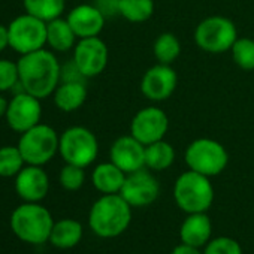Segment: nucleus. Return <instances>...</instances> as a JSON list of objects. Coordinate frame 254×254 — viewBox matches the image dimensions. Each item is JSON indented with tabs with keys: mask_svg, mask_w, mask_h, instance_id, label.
Here are the masks:
<instances>
[{
	"mask_svg": "<svg viewBox=\"0 0 254 254\" xmlns=\"http://www.w3.org/2000/svg\"><path fill=\"white\" fill-rule=\"evenodd\" d=\"M126 172H123L111 160L99 163L91 172L93 187L102 194H115L121 191V187L126 181Z\"/></svg>",
	"mask_w": 254,
	"mask_h": 254,
	"instance_id": "obj_19",
	"label": "nucleus"
},
{
	"mask_svg": "<svg viewBox=\"0 0 254 254\" xmlns=\"http://www.w3.org/2000/svg\"><path fill=\"white\" fill-rule=\"evenodd\" d=\"M189 169L206 177L220 175L229 165V153L223 144L209 138H199L189 144L184 153Z\"/></svg>",
	"mask_w": 254,
	"mask_h": 254,
	"instance_id": "obj_7",
	"label": "nucleus"
},
{
	"mask_svg": "<svg viewBox=\"0 0 254 254\" xmlns=\"http://www.w3.org/2000/svg\"><path fill=\"white\" fill-rule=\"evenodd\" d=\"M109 159L126 174L136 172L145 168V145L130 133L120 136L111 145Z\"/></svg>",
	"mask_w": 254,
	"mask_h": 254,
	"instance_id": "obj_15",
	"label": "nucleus"
},
{
	"mask_svg": "<svg viewBox=\"0 0 254 254\" xmlns=\"http://www.w3.org/2000/svg\"><path fill=\"white\" fill-rule=\"evenodd\" d=\"M178 84V75L171 64L157 63L150 67L141 79L139 88L144 97L151 102H165L168 100Z\"/></svg>",
	"mask_w": 254,
	"mask_h": 254,
	"instance_id": "obj_14",
	"label": "nucleus"
},
{
	"mask_svg": "<svg viewBox=\"0 0 254 254\" xmlns=\"http://www.w3.org/2000/svg\"><path fill=\"white\" fill-rule=\"evenodd\" d=\"M203 254H242V247L233 238L217 236L205 245Z\"/></svg>",
	"mask_w": 254,
	"mask_h": 254,
	"instance_id": "obj_31",
	"label": "nucleus"
},
{
	"mask_svg": "<svg viewBox=\"0 0 254 254\" xmlns=\"http://www.w3.org/2000/svg\"><path fill=\"white\" fill-rule=\"evenodd\" d=\"M8 105H9V102L6 100V97L0 93V118L2 117H5L6 115V111H8Z\"/></svg>",
	"mask_w": 254,
	"mask_h": 254,
	"instance_id": "obj_36",
	"label": "nucleus"
},
{
	"mask_svg": "<svg viewBox=\"0 0 254 254\" xmlns=\"http://www.w3.org/2000/svg\"><path fill=\"white\" fill-rule=\"evenodd\" d=\"M59 154L64 163L87 168L97 159L99 141L84 126H72L60 135Z\"/></svg>",
	"mask_w": 254,
	"mask_h": 254,
	"instance_id": "obj_8",
	"label": "nucleus"
},
{
	"mask_svg": "<svg viewBox=\"0 0 254 254\" xmlns=\"http://www.w3.org/2000/svg\"><path fill=\"white\" fill-rule=\"evenodd\" d=\"M26 162L15 145H5L0 147V177L11 178L17 177V174L24 168Z\"/></svg>",
	"mask_w": 254,
	"mask_h": 254,
	"instance_id": "obj_27",
	"label": "nucleus"
},
{
	"mask_svg": "<svg viewBox=\"0 0 254 254\" xmlns=\"http://www.w3.org/2000/svg\"><path fill=\"white\" fill-rule=\"evenodd\" d=\"M15 191L24 202H41L50 191V178L42 166L26 165L15 177Z\"/></svg>",
	"mask_w": 254,
	"mask_h": 254,
	"instance_id": "obj_16",
	"label": "nucleus"
},
{
	"mask_svg": "<svg viewBox=\"0 0 254 254\" xmlns=\"http://www.w3.org/2000/svg\"><path fill=\"white\" fill-rule=\"evenodd\" d=\"M212 235V223L206 212L187 214L186 220L180 227V239L181 242L193 247H205L211 241Z\"/></svg>",
	"mask_w": 254,
	"mask_h": 254,
	"instance_id": "obj_18",
	"label": "nucleus"
},
{
	"mask_svg": "<svg viewBox=\"0 0 254 254\" xmlns=\"http://www.w3.org/2000/svg\"><path fill=\"white\" fill-rule=\"evenodd\" d=\"M78 39L99 36L105 27V15L91 3H82L69 11L66 17Z\"/></svg>",
	"mask_w": 254,
	"mask_h": 254,
	"instance_id": "obj_17",
	"label": "nucleus"
},
{
	"mask_svg": "<svg viewBox=\"0 0 254 254\" xmlns=\"http://www.w3.org/2000/svg\"><path fill=\"white\" fill-rule=\"evenodd\" d=\"M132 221V206L120 194H102L90 208L88 226L94 235L112 239L126 232Z\"/></svg>",
	"mask_w": 254,
	"mask_h": 254,
	"instance_id": "obj_2",
	"label": "nucleus"
},
{
	"mask_svg": "<svg viewBox=\"0 0 254 254\" xmlns=\"http://www.w3.org/2000/svg\"><path fill=\"white\" fill-rule=\"evenodd\" d=\"M230 53L238 67L244 70H254V39L238 38Z\"/></svg>",
	"mask_w": 254,
	"mask_h": 254,
	"instance_id": "obj_28",
	"label": "nucleus"
},
{
	"mask_svg": "<svg viewBox=\"0 0 254 254\" xmlns=\"http://www.w3.org/2000/svg\"><path fill=\"white\" fill-rule=\"evenodd\" d=\"M153 54L162 64H172L181 56V42L174 33H162L153 44Z\"/></svg>",
	"mask_w": 254,
	"mask_h": 254,
	"instance_id": "obj_26",
	"label": "nucleus"
},
{
	"mask_svg": "<svg viewBox=\"0 0 254 254\" xmlns=\"http://www.w3.org/2000/svg\"><path fill=\"white\" fill-rule=\"evenodd\" d=\"M120 194L132 208H142L154 203L160 194V184L157 178L144 169L127 174Z\"/></svg>",
	"mask_w": 254,
	"mask_h": 254,
	"instance_id": "obj_12",
	"label": "nucleus"
},
{
	"mask_svg": "<svg viewBox=\"0 0 254 254\" xmlns=\"http://www.w3.org/2000/svg\"><path fill=\"white\" fill-rule=\"evenodd\" d=\"M169 130V117L157 106L139 109L130 121V135L144 145L165 139Z\"/></svg>",
	"mask_w": 254,
	"mask_h": 254,
	"instance_id": "obj_10",
	"label": "nucleus"
},
{
	"mask_svg": "<svg viewBox=\"0 0 254 254\" xmlns=\"http://www.w3.org/2000/svg\"><path fill=\"white\" fill-rule=\"evenodd\" d=\"M5 118L8 126L11 127V130L20 135L27 132L29 129L41 123L42 118L41 99L23 90L17 91L9 100Z\"/></svg>",
	"mask_w": 254,
	"mask_h": 254,
	"instance_id": "obj_11",
	"label": "nucleus"
},
{
	"mask_svg": "<svg viewBox=\"0 0 254 254\" xmlns=\"http://www.w3.org/2000/svg\"><path fill=\"white\" fill-rule=\"evenodd\" d=\"M154 9V0H120V17L129 23L148 21Z\"/></svg>",
	"mask_w": 254,
	"mask_h": 254,
	"instance_id": "obj_25",
	"label": "nucleus"
},
{
	"mask_svg": "<svg viewBox=\"0 0 254 254\" xmlns=\"http://www.w3.org/2000/svg\"><path fill=\"white\" fill-rule=\"evenodd\" d=\"M84 169L85 168L66 163L62 168L60 175H59L60 186L64 190H67V191H76V190H79L84 186V183H85V171Z\"/></svg>",
	"mask_w": 254,
	"mask_h": 254,
	"instance_id": "obj_29",
	"label": "nucleus"
},
{
	"mask_svg": "<svg viewBox=\"0 0 254 254\" xmlns=\"http://www.w3.org/2000/svg\"><path fill=\"white\" fill-rule=\"evenodd\" d=\"M8 32L9 48L20 56L42 50L47 45V23L30 14L15 17L8 24Z\"/></svg>",
	"mask_w": 254,
	"mask_h": 254,
	"instance_id": "obj_9",
	"label": "nucleus"
},
{
	"mask_svg": "<svg viewBox=\"0 0 254 254\" xmlns=\"http://www.w3.org/2000/svg\"><path fill=\"white\" fill-rule=\"evenodd\" d=\"M53 99L54 105L62 112H75L85 103V82H60L53 94Z\"/></svg>",
	"mask_w": 254,
	"mask_h": 254,
	"instance_id": "obj_21",
	"label": "nucleus"
},
{
	"mask_svg": "<svg viewBox=\"0 0 254 254\" xmlns=\"http://www.w3.org/2000/svg\"><path fill=\"white\" fill-rule=\"evenodd\" d=\"M78 36L66 18H56L47 23V45L54 53H67L75 48Z\"/></svg>",
	"mask_w": 254,
	"mask_h": 254,
	"instance_id": "obj_20",
	"label": "nucleus"
},
{
	"mask_svg": "<svg viewBox=\"0 0 254 254\" xmlns=\"http://www.w3.org/2000/svg\"><path fill=\"white\" fill-rule=\"evenodd\" d=\"M51 212L39 202H24L11 215V229L23 242L41 245L50 241L54 226Z\"/></svg>",
	"mask_w": 254,
	"mask_h": 254,
	"instance_id": "obj_3",
	"label": "nucleus"
},
{
	"mask_svg": "<svg viewBox=\"0 0 254 254\" xmlns=\"http://www.w3.org/2000/svg\"><path fill=\"white\" fill-rule=\"evenodd\" d=\"M171 254H203V253H202L200 248H197V247L187 245V244L181 242L180 245H177V247L172 250Z\"/></svg>",
	"mask_w": 254,
	"mask_h": 254,
	"instance_id": "obj_34",
	"label": "nucleus"
},
{
	"mask_svg": "<svg viewBox=\"0 0 254 254\" xmlns=\"http://www.w3.org/2000/svg\"><path fill=\"white\" fill-rule=\"evenodd\" d=\"M175 148L165 139L145 145V168L162 172L169 169L175 162Z\"/></svg>",
	"mask_w": 254,
	"mask_h": 254,
	"instance_id": "obj_23",
	"label": "nucleus"
},
{
	"mask_svg": "<svg viewBox=\"0 0 254 254\" xmlns=\"http://www.w3.org/2000/svg\"><path fill=\"white\" fill-rule=\"evenodd\" d=\"M20 88L38 99L54 94L62 79V64L51 50H38L20 56L18 62Z\"/></svg>",
	"mask_w": 254,
	"mask_h": 254,
	"instance_id": "obj_1",
	"label": "nucleus"
},
{
	"mask_svg": "<svg viewBox=\"0 0 254 254\" xmlns=\"http://www.w3.org/2000/svg\"><path fill=\"white\" fill-rule=\"evenodd\" d=\"M23 6L26 14L50 23L63 15L66 0H23Z\"/></svg>",
	"mask_w": 254,
	"mask_h": 254,
	"instance_id": "obj_24",
	"label": "nucleus"
},
{
	"mask_svg": "<svg viewBox=\"0 0 254 254\" xmlns=\"http://www.w3.org/2000/svg\"><path fill=\"white\" fill-rule=\"evenodd\" d=\"M87 78L82 75L79 67L75 64L73 60H70L66 64H62V79L60 82H85Z\"/></svg>",
	"mask_w": 254,
	"mask_h": 254,
	"instance_id": "obj_32",
	"label": "nucleus"
},
{
	"mask_svg": "<svg viewBox=\"0 0 254 254\" xmlns=\"http://www.w3.org/2000/svg\"><path fill=\"white\" fill-rule=\"evenodd\" d=\"M72 60L87 79L94 78L106 69L109 62V50L99 36L78 39L73 48Z\"/></svg>",
	"mask_w": 254,
	"mask_h": 254,
	"instance_id": "obj_13",
	"label": "nucleus"
},
{
	"mask_svg": "<svg viewBox=\"0 0 254 254\" xmlns=\"http://www.w3.org/2000/svg\"><path fill=\"white\" fill-rule=\"evenodd\" d=\"M214 187L209 177L191 169L183 172L174 184V199L186 214L206 212L214 202Z\"/></svg>",
	"mask_w": 254,
	"mask_h": 254,
	"instance_id": "obj_4",
	"label": "nucleus"
},
{
	"mask_svg": "<svg viewBox=\"0 0 254 254\" xmlns=\"http://www.w3.org/2000/svg\"><path fill=\"white\" fill-rule=\"evenodd\" d=\"M82 224L73 218H63L54 223L51 235H50V242L60 250H69L73 248L79 244L82 239Z\"/></svg>",
	"mask_w": 254,
	"mask_h": 254,
	"instance_id": "obj_22",
	"label": "nucleus"
},
{
	"mask_svg": "<svg viewBox=\"0 0 254 254\" xmlns=\"http://www.w3.org/2000/svg\"><path fill=\"white\" fill-rule=\"evenodd\" d=\"M20 84V73L17 62L0 59V93L12 91Z\"/></svg>",
	"mask_w": 254,
	"mask_h": 254,
	"instance_id": "obj_30",
	"label": "nucleus"
},
{
	"mask_svg": "<svg viewBox=\"0 0 254 254\" xmlns=\"http://www.w3.org/2000/svg\"><path fill=\"white\" fill-rule=\"evenodd\" d=\"M238 38L235 23L223 15L206 17L194 29L196 45L209 54H224L230 51Z\"/></svg>",
	"mask_w": 254,
	"mask_h": 254,
	"instance_id": "obj_6",
	"label": "nucleus"
},
{
	"mask_svg": "<svg viewBox=\"0 0 254 254\" xmlns=\"http://www.w3.org/2000/svg\"><path fill=\"white\" fill-rule=\"evenodd\" d=\"M9 47V32L8 26L0 24V53L5 51Z\"/></svg>",
	"mask_w": 254,
	"mask_h": 254,
	"instance_id": "obj_35",
	"label": "nucleus"
},
{
	"mask_svg": "<svg viewBox=\"0 0 254 254\" xmlns=\"http://www.w3.org/2000/svg\"><path fill=\"white\" fill-rule=\"evenodd\" d=\"M93 5L105 15L106 20L120 15V0H94Z\"/></svg>",
	"mask_w": 254,
	"mask_h": 254,
	"instance_id": "obj_33",
	"label": "nucleus"
},
{
	"mask_svg": "<svg viewBox=\"0 0 254 254\" xmlns=\"http://www.w3.org/2000/svg\"><path fill=\"white\" fill-rule=\"evenodd\" d=\"M59 144L60 135L51 126L39 123L20 135L17 147L26 165L44 166L56 157L59 153Z\"/></svg>",
	"mask_w": 254,
	"mask_h": 254,
	"instance_id": "obj_5",
	"label": "nucleus"
}]
</instances>
